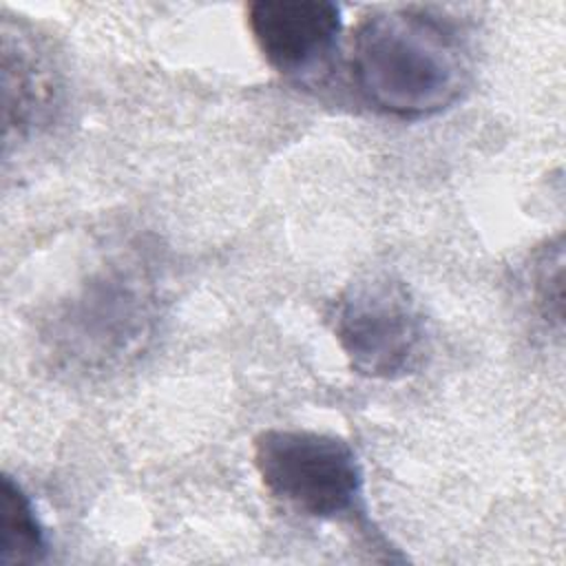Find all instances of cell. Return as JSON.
Returning a JSON list of instances; mask_svg holds the SVG:
<instances>
[{
    "label": "cell",
    "instance_id": "obj_2",
    "mask_svg": "<svg viewBox=\"0 0 566 566\" xmlns=\"http://www.w3.org/2000/svg\"><path fill=\"white\" fill-rule=\"evenodd\" d=\"M332 329L349 367L396 380L418 371L429 352L427 321L411 290L391 274L349 283L334 303Z\"/></svg>",
    "mask_w": 566,
    "mask_h": 566
},
{
    "label": "cell",
    "instance_id": "obj_6",
    "mask_svg": "<svg viewBox=\"0 0 566 566\" xmlns=\"http://www.w3.org/2000/svg\"><path fill=\"white\" fill-rule=\"evenodd\" d=\"M44 528L31 497L9 475L0 495V566H27L44 559Z\"/></svg>",
    "mask_w": 566,
    "mask_h": 566
},
{
    "label": "cell",
    "instance_id": "obj_5",
    "mask_svg": "<svg viewBox=\"0 0 566 566\" xmlns=\"http://www.w3.org/2000/svg\"><path fill=\"white\" fill-rule=\"evenodd\" d=\"M57 75L42 46L20 24L2 22V106L7 137L44 126L57 104Z\"/></svg>",
    "mask_w": 566,
    "mask_h": 566
},
{
    "label": "cell",
    "instance_id": "obj_1",
    "mask_svg": "<svg viewBox=\"0 0 566 566\" xmlns=\"http://www.w3.org/2000/svg\"><path fill=\"white\" fill-rule=\"evenodd\" d=\"M352 80L367 104L398 119H422L453 106L471 77L460 29L427 7H382L356 24Z\"/></svg>",
    "mask_w": 566,
    "mask_h": 566
},
{
    "label": "cell",
    "instance_id": "obj_3",
    "mask_svg": "<svg viewBox=\"0 0 566 566\" xmlns=\"http://www.w3.org/2000/svg\"><path fill=\"white\" fill-rule=\"evenodd\" d=\"M252 458L268 493L298 515L336 520L360 497L356 453L338 436L268 429L254 438Z\"/></svg>",
    "mask_w": 566,
    "mask_h": 566
},
{
    "label": "cell",
    "instance_id": "obj_7",
    "mask_svg": "<svg viewBox=\"0 0 566 566\" xmlns=\"http://www.w3.org/2000/svg\"><path fill=\"white\" fill-rule=\"evenodd\" d=\"M562 265L564 252L559 239L555 245H546L533 261L531 290L544 321L555 318L557 323H562Z\"/></svg>",
    "mask_w": 566,
    "mask_h": 566
},
{
    "label": "cell",
    "instance_id": "obj_4",
    "mask_svg": "<svg viewBox=\"0 0 566 566\" xmlns=\"http://www.w3.org/2000/svg\"><path fill=\"white\" fill-rule=\"evenodd\" d=\"M248 27L265 62L285 77L323 69L340 35V9L327 0H259Z\"/></svg>",
    "mask_w": 566,
    "mask_h": 566
}]
</instances>
